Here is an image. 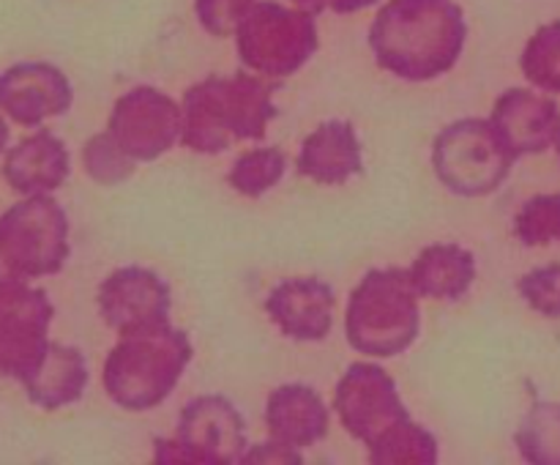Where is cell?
Returning a JSON list of instances; mask_svg holds the SVG:
<instances>
[{
  "instance_id": "7c38bea8",
  "label": "cell",
  "mask_w": 560,
  "mask_h": 465,
  "mask_svg": "<svg viewBox=\"0 0 560 465\" xmlns=\"http://www.w3.org/2000/svg\"><path fill=\"white\" fill-rule=\"evenodd\" d=\"M74 88L69 77L44 60H25L0 71V109L9 120L36 129L44 120L60 118L71 109Z\"/></svg>"
},
{
  "instance_id": "ac0fdd59",
  "label": "cell",
  "mask_w": 560,
  "mask_h": 465,
  "mask_svg": "<svg viewBox=\"0 0 560 465\" xmlns=\"http://www.w3.org/2000/svg\"><path fill=\"white\" fill-rule=\"evenodd\" d=\"M331 414L320 392L306 383H284L268 394L266 427L271 438L293 449L315 446L328 435Z\"/></svg>"
},
{
  "instance_id": "4316f807",
  "label": "cell",
  "mask_w": 560,
  "mask_h": 465,
  "mask_svg": "<svg viewBox=\"0 0 560 465\" xmlns=\"http://www.w3.org/2000/svg\"><path fill=\"white\" fill-rule=\"evenodd\" d=\"M517 290L534 312L545 317H560V263L528 271L517 282Z\"/></svg>"
},
{
  "instance_id": "f546056e",
  "label": "cell",
  "mask_w": 560,
  "mask_h": 465,
  "mask_svg": "<svg viewBox=\"0 0 560 465\" xmlns=\"http://www.w3.org/2000/svg\"><path fill=\"white\" fill-rule=\"evenodd\" d=\"M299 9L310 11V14H323V11H334V14H355L361 9H370L377 0H293Z\"/></svg>"
},
{
  "instance_id": "52a82bcc",
  "label": "cell",
  "mask_w": 560,
  "mask_h": 465,
  "mask_svg": "<svg viewBox=\"0 0 560 465\" xmlns=\"http://www.w3.org/2000/svg\"><path fill=\"white\" fill-rule=\"evenodd\" d=\"M514 156L498 137L492 120L459 118L438 131L432 167L441 184L459 197H487L506 184Z\"/></svg>"
},
{
  "instance_id": "f1b7e54d",
  "label": "cell",
  "mask_w": 560,
  "mask_h": 465,
  "mask_svg": "<svg viewBox=\"0 0 560 465\" xmlns=\"http://www.w3.org/2000/svg\"><path fill=\"white\" fill-rule=\"evenodd\" d=\"M295 452H299V449L271 438V441L262 443V446L249 449V452L244 454V463H301V457Z\"/></svg>"
},
{
  "instance_id": "5b68a950",
  "label": "cell",
  "mask_w": 560,
  "mask_h": 465,
  "mask_svg": "<svg viewBox=\"0 0 560 465\" xmlns=\"http://www.w3.org/2000/svg\"><path fill=\"white\" fill-rule=\"evenodd\" d=\"M69 255V217L52 195H27L0 213V284L52 277Z\"/></svg>"
},
{
  "instance_id": "8fae6325",
  "label": "cell",
  "mask_w": 560,
  "mask_h": 465,
  "mask_svg": "<svg viewBox=\"0 0 560 465\" xmlns=\"http://www.w3.org/2000/svg\"><path fill=\"white\" fill-rule=\"evenodd\" d=\"M107 131L135 162H156L184 135V109L159 88L137 85L115 102Z\"/></svg>"
},
{
  "instance_id": "5bb4252c",
  "label": "cell",
  "mask_w": 560,
  "mask_h": 465,
  "mask_svg": "<svg viewBox=\"0 0 560 465\" xmlns=\"http://www.w3.org/2000/svg\"><path fill=\"white\" fill-rule=\"evenodd\" d=\"M498 137L514 156H530L556 146L560 135V107L556 98L530 88H509L498 96L490 115Z\"/></svg>"
},
{
  "instance_id": "d4e9b609",
  "label": "cell",
  "mask_w": 560,
  "mask_h": 465,
  "mask_svg": "<svg viewBox=\"0 0 560 465\" xmlns=\"http://www.w3.org/2000/svg\"><path fill=\"white\" fill-rule=\"evenodd\" d=\"M82 167L98 186H118L135 175L137 162L104 129L93 135L82 148Z\"/></svg>"
},
{
  "instance_id": "ba28073f",
  "label": "cell",
  "mask_w": 560,
  "mask_h": 465,
  "mask_svg": "<svg viewBox=\"0 0 560 465\" xmlns=\"http://www.w3.org/2000/svg\"><path fill=\"white\" fill-rule=\"evenodd\" d=\"M162 465H235L246 454V421L224 394H200L180 410L173 438L153 441Z\"/></svg>"
},
{
  "instance_id": "2e32d148",
  "label": "cell",
  "mask_w": 560,
  "mask_h": 465,
  "mask_svg": "<svg viewBox=\"0 0 560 465\" xmlns=\"http://www.w3.org/2000/svg\"><path fill=\"white\" fill-rule=\"evenodd\" d=\"M301 178L323 186H342L364 173V146L348 120H326L301 142L295 159Z\"/></svg>"
},
{
  "instance_id": "9a60e30c",
  "label": "cell",
  "mask_w": 560,
  "mask_h": 465,
  "mask_svg": "<svg viewBox=\"0 0 560 465\" xmlns=\"http://www.w3.org/2000/svg\"><path fill=\"white\" fill-rule=\"evenodd\" d=\"M337 293L317 277L284 279L268 293L266 312L273 326L295 342H320L334 326Z\"/></svg>"
},
{
  "instance_id": "484cf974",
  "label": "cell",
  "mask_w": 560,
  "mask_h": 465,
  "mask_svg": "<svg viewBox=\"0 0 560 465\" xmlns=\"http://www.w3.org/2000/svg\"><path fill=\"white\" fill-rule=\"evenodd\" d=\"M514 235L525 246H547L560 241V191L530 197L514 217Z\"/></svg>"
},
{
  "instance_id": "44dd1931",
  "label": "cell",
  "mask_w": 560,
  "mask_h": 465,
  "mask_svg": "<svg viewBox=\"0 0 560 465\" xmlns=\"http://www.w3.org/2000/svg\"><path fill=\"white\" fill-rule=\"evenodd\" d=\"M366 460L372 465H435L438 438L424 425L408 419L372 443L366 449Z\"/></svg>"
},
{
  "instance_id": "ffe728a7",
  "label": "cell",
  "mask_w": 560,
  "mask_h": 465,
  "mask_svg": "<svg viewBox=\"0 0 560 465\" xmlns=\"http://www.w3.org/2000/svg\"><path fill=\"white\" fill-rule=\"evenodd\" d=\"M421 299L459 301L476 282L474 252L459 244H430L408 268Z\"/></svg>"
},
{
  "instance_id": "277c9868",
  "label": "cell",
  "mask_w": 560,
  "mask_h": 465,
  "mask_svg": "<svg viewBox=\"0 0 560 465\" xmlns=\"http://www.w3.org/2000/svg\"><path fill=\"white\" fill-rule=\"evenodd\" d=\"M419 290L408 268H372L348 299L345 337L370 359H394L413 348L421 334Z\"/></svg>"
},
{
  "instance_id": "d6986e66",
  "label": "cell",
  "mask_w": 560,
  "mask_h": 465,
  "mask_svg": "<svg viewBox=\"0 0 560 465\" xmlns=\"http://www.w3.org/2000/svg\"><path fill=\"white\" fill-rule=\"evenodd\" d=\"M88 381H91V372H88L85 353L74 345L49 342L42 364L22 383V388L36 408L60 410L66 405L80 403Z\"/></svg>"
},
{
  "instance_id": "6da1fadb",
  "label": "cell",
  "mask_w": 560,
  "mask_h": 465,
  "mask_svg": "<svg viewBox=\"0 0 560 465\" xmlns=\"http://www.w3.org/2000/svg\"><path fill=\"white\" fill-rule=\"evenodd\" d=\"M468 38L454 0H388L370 27L375 63L408 82H430L457 66Z\"/></svg>"
},
{
  "instance_id": "cb8c5ba5",
  "label": "cell",
  "mask_w": 560,
  "mask_h": 465,
  "mask_svg": "<svg viewBox=\"0 0 560 465\" xmlns=\"http://www.w3.org/2000/svg\"><path fill=\"white\" fill-rule=\"evenodd\" d=\"M520 69L525 80H530L541 91L560 93V20L541 25L530 36L520 58Z\"/></svg>"
},
{
  "instance_id": "4fadbf2b",
  "label": "cell",
  "mask_w": 560,
  "mask_h": 465,
  "mask_svg": "<svg viewBox=\"0 0 560 465\" xmlns=\"http://www.w3.org/2000/svg\"><path fill=\"white\" fill-rule=\"evenodd\" d=\"M96 304L102 321L124 334L148 323L170 321L173 290L151 268L124 266L98 284Z\"/></svg>"
},
{
  "instance_id": "e0dca14e",
  "label": "cell",
  "mask_w": 560,
  "mask_h": 465,
  "mask_svg": "<svg viewBox=\"0 0 560 465\" xmlns=\"http://www.w3.org/2000/svg\"><path fill=\"white\" fill-rule=\"evenodd\" d=\"M71 173L69 148L52 131L42 129L5 151L3 178L16 195H49Z\"/></svg>"
},
{
  "instance_id": "83f0119b",
  "label": "cell",
  "mask_w": 560,
  "mask_h": 465,
  "mask_svg": "<svg viewBox=\"0 0 560 465\" xmlns=\"http://www.w3.org/2000/svg\"><path fill=\"white\" fill-rule=\"evenodd\" d=\"M255 0H195V14L211 36H235L238 22L249 14Z\"/></svg>"
},
{
  "instance_id": "1f68e13d",
  "label": "cell",
  "mask_w": 560,
  "mask_h": 465,
  "mask_svg": "<svg viewBox=\"0 0 560 465\" xmlns=\"http://www.w3.org/2000/svg\"><path fill=\"white\" fill-rule=\"evenodd\" d=\"M556 148H558V156H560V135H558V140H556Z\"/></svg>"
},
{
  "instance_id": "7a4b0ae2",
  "label": "cell",
  "mask_w": 560,
  "mask_h": 465,
  "mask_svg": "<svg viewBox=\"0 0 560 465\" xmlns=\"http://www.w3.org/2000/svg\"><path fill=\"white\" fill-rule=\"evenodd\" d=\"M277 82L260 80V74L206 77L197 85L186 88L184 102V142L195 153H222L233 142L266 137L268 124L279 118L273 104Z\"/></svg>"
},
{
  "instance_id": "603a6c76",
  "label": "cell",
  "mask_w": 560,
  "mask_h": 465,
  "mask_svg": "<svg viewBox=\"0 0 560 465\" xmlns=\"http://www.w3.org/2000/svg\"><path fill=\"white\" fill-rule=\"evenodd\" d=\"M288 170V156L279 148H252L244 151L228 173V184L244 197H260L282 181Z\"/></svg>"
},
{
  "instance_id": "7402d4cb",
  "label": "cell",
  "mask_w": 560,
  "mask_h": 465,
  "mask_svg": "<svg viewBox=\"0 0 560 465\" xmlns=\"http://www.w3.org/2000/svg\"><path fill=\"white\" fill-rule=\"evenodd\" d=\"M520 457L534 465H560V405L536 403L514 435Z\"/></svg>"
},
{
  "instance_id": "4dcf8cb0",
  "label": "cell",
  "mask_w": 560,
  "mask_h": 465,
  "mask_svg": "<svg viewBox=\"0 0 560 465\" xmlns=\"http://www.w3.org/2000/svg\"><path fill=\"white\" fill-rule=\"evenodd\" d=\"M9 140H11V129H9V124H5V118H3V109H0V153L9 148Z\"/></svg>"
},
{
  "instance_id": "9c48e42d",
  "label": "cell",
  "mask_w": 560,
  "mask_h": 465,
  "mask_svg": "<svg viewBox=\"0 0 560 465\" xmlns=\"http://www.w3.org/2000/svg\"><path fill=\"white\" fill-rule=\"evenodd\" d=\"M55 306L31 282L0 284V375L25 383L49 348Z\"/></svg>"
},
{
  "instance_id": "3957f363",
  "label": "cell",
  "mask_w": 560,
  "mask_h": 465,
  "mask_svg": "<svg viewBox=\"0 0 560 465\" xmlns=\"http://www.w3.org/2000/svg\"><path fill=\"white\" fill-rule=\"evenodd\" d=\"M191 356L189 334L170 321L129 328L104 361V392L118 408L145 414L175 392Z\"/></svg>"
},
{
  "instance_id": "8992f818",
  "label": "cell",
  "mask_w": 560,
  "mask_h": 465,
  "mask_svg": "<svg viewBox=\"0 0 560 465\" xmlns=\"http://www.w3.org/2000/svg\"><path fill=\"white\" fill-rule=\"evenodd\" d=\"M320 47L315 14L260 0L235 27V53L241 63L268 80L293 77Z\"/></svg>"
},
{
  "instance_id": "30bf717a",
  "label": "cell",
  "mask_w": 560,
  "mask_h": 465,
  "mask_svg": "<svg viewBox=\"0 0 560 465\" xmlns=\"http://www.w3.org/2000/svg\"><path fill=\"white\" fill-rule=\"evenodd\" d=\"M334 408L345 430L366 449L410 419V410L397 392V381L381 364L370 361L350 364L339 377Z\"/></svg>"
}]
</instances>
